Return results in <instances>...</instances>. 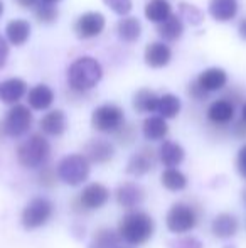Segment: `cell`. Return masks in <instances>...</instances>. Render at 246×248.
Returning <instances> with one entry per match:
<instances>
[{"label":"cell","mask_w":246,"mask_h":248,"mask_svg":"<svg viewBox=\"0 0 246 248\" xmlns=\"http://www.w3.org/2000/svg\"><path fill=\"white\" fill-rule=\"evenodd\" d=\"M155 221L145 211H130L120 219L118 235L128 245H144L154 236Z\"/></svg>","instance_id":"6da1fadb"},{"label":"cell","mask_w":246,"mask_h":248,"mask_svg":"<svg viewBox=\"0 0 246 248\" xmlns=\"http://www.w3.org/2000/svg\"><path fill=\"white\" fill-rule=\"evenodd\" d=\"M103 76L101 64L95 58L83 56L72 61L68 69V83L74 92H86L95 88Z\"/></svg>","instance_id":"7a4b0ae2"},{"label":"cell","mask_w":246,"mask_h":248,"mask_svg":"<svg viewBox=\"0 0 246 248\" xmlns=\"http://www.w3.org/2000/svg\"><path fill=\"white\" fill-rule=\"evenodd\" d=\"M51 154V145L47 139L41 134H32L17 149V160L26 169H37L46 166Z\"/></svg>","instance_id":"3957f363"},{"label":"cell","mask_w":246,"mask_h":248,"mask_svg":"<svg viewBox=\"0 0 246 248\" xmlns=\"http://www.w3.org/2000/svg\"><path fill=\"white\" fill-rule=\"evenodd\" d=\"M89 169L91 166L83 154H71V155L62 157L61 162L58 164V177L64 184L79 186L88 179Z\"/></svg>","instance_id":"277c9868"},{"label":"cell","mask_w":246,"mask_h":248,"mask_svg":"<svg viewBox=\"0 0 246 248\" xmlns=\"http://www.w3.org/2000/svg\"><path fill=\"white\" fill-rule=\"evenodd\" d=\"M197 221H199V213H197L196 206L187 204V202L172 204L165 216V225H167L169 232L175 233V235H184V233L194 230Z\"/></svg>","instance_id":"5b68a950"},{"label":"cell","mask_w":246,"mask_h":248,"mask_svg":"<svg viewBox=\"0 0 246 248\" xmlns=\"http://www.w3.org/2000/svg\"><path fill=\"white\" fill-rule=\"evenodd\" d=\"M125 124V113L118 105L105 103L95 108L91 113V125L95 130L103 134H115Z\"/></svg>","instance_id":"8992f818"},{"label":"cell","mask_w":246,"mask_h":248,"mask_svg":"<svg viewBox=\"0 0 246 248\" xmlns=\"http://www.w3.org/2000/svg\"><path fill=\"white\" fill-rule=\"evenodd\" d=\"M53 211V202L47 198H34L26 204L22 216H20V221H22L26 230L41 228V226H44L51 219Z\"/></svg>","instance_id":"52a82bcc"},{"label":"cell","mask_w":246,"mask_h":248,"mask_svg":"<svg viewBox=\"0 0 246 248\" xmlns=\"http://www.w3.org/2000/svg\"><path fill=\"white\" fill-rule=\"evenodd\" d=\"M30 125H32V111L26 105L17 103L7 113L5 122H3V130H5V135L17 139L27 134Z\"/></svg>","instance_id":"ba28073f"},{"label":"cell","mask_w":246,"mask_h":248,"mask_svg":"<svg viewBox=\"0 0 246 248\" xmlns=\"http://www.w3.org/2000/svg\"><path fill=\"white\" fill-rule=\"evenodd\" d=\"M110 191L101 183H91L86 187H83L79 198L76 202L79 204L81 211H91V209H100L108 202Z\"/></svg>","instance_id":"9c48e42d"},{"label":"cell","mask_w":246,"mask_h":248,"mask_svg":"<svg viewBox=\"0 0 246 248\" xmlns=\"http://www.w3.org/2000/svg\"><path fill=\"white\" fill-rule=\"evenodd\" d=\"M106 19L100 12H86L78 17L74 24V32L78 34L79 39H91L103 32Z\"/></svg>","instance_id":"30bf717a"},{"label":"cell","mask_w":246,"mask_h":248,"mask_svg":"<svg viewBox=\"0 0 246 248\" xmlns=\"http://www.w3.org/2000/svg\"><path fill=\"white\" fill-rule=\"evenodd\" d=\"M155 164H157V152L152 147H142L128 159L127 174L135 177L145 176L154 169Z\"/></svg>","instance_id":"8fae6325"},{"label":"cell","mask_w":246,"mask_h":248,"mask_svg":"<svg viewBox=\"0 0 246 248\" xmlns=\"http://www.w3.org/2000/svg\"><path fill=\"white\" fill-rule=\"evenodd\" d=\"M85 154L83 155L88 159L89 164H106L115 155V147L110 140L105 139H91L85 144Z\"/></svg>","instance_id":"7c38bea8"},{"label":"cell","mask_w":246,"mask_h":248,"mask_svg":"<svg viewBox=\"0 0 246 248\" xmlns=\"http://www.w3.org/2000/svg\"><path fill=\"white\" fill-rule=\"evenodd\" d=\"M115 198L118 206H122L125 209H135L137 206H140L145 199V191L142 186H138L137 183H122L115 191Z\"/></svg>","instance_id":"4fadbf2b"},{"label":"cell","mask_w":246,"mask_h":248,"mask_svg":"<svg viewBox=\"0 0 246 248\" xmlns=\"http://www.w3.org/2000/svg\"><path fill=\"white\" fill-rule=\"evenodd\" d=\"M234 118V105L230 100L221 98L209 105L207 108V120L216 127H226Z\"/></svg>","instance_id":"5bb4252c"},{"label":"cell","mask_w":246,"mask_h":248,"mask_svg":"<svg viewBox=\"0 0 246 248\" xmlns=\"http://www.w3.org/2000/svg\"><path fill=\"white\" fill-rule=\"evenodd\" d=\"M172 59V51L164 41H155V43L147 44L145 47V62L150 68H164L171 62Z\"/></svg>","instance_id":"9a60e30c"},{"label":"cell","mask_w":246,"mask_h":248,"mask_svg":"<svg viewBox=\"0 0 246 248\" xmlns=\"http://www.w3.org/2000/svg\"><path fill=\"white\" fill-rule=\"evenodd\" d=\"M39 127L43 134L51 135V137H61L68 128V118L62 110H51L41 118Z\"/></svg>","instance_id":"2e32d148"},{"label":"cell","mask_w":246,"mask_h":248,"mask_svg":"<svg viewBox=\"0 0 246 248\" xmlns=\"http://www.w3.org/2000/svg\"><path fill=\"white\" fill-rule=\"evenodd\" d=\"M196 81L206 93H213V92H217V90H223L224 86H226L228 75H226V71L221 68H209L201 73Z\"/></svg>","instance_id":"e0dca14e"},{"label":"cell","mask_w":246,"mask_h":248,"mask_svg":"<svg viewBox=\"0 0 246 248\" xmlns=\"http://www.w3.org/2000/svg\"><path fill=\"white\" fill-rule=\"evenodd\" d=\"M27 93V83L20 78H10L0 83V101L7 105H17Z\"/></svg>","instance_id":"ac0fdd59"},{"label":"cell","mask_w":246,"mask_h":248,"mask_svg":"<svg viewBox=\"0 0 246 248\" xmlns=\"http://www.w3.org/2000/svg\"><path fill=\"white\" fill-rule=\"evenodd\" d=\"M54 101V92L44 83H39V85L32 86L27 93V105H29L32 110L43 111L47 110V108L53 105Z\"/></svg>","instance_id":"d6986e66"},{"label":"cell","mask_w":246,"mask_h":248,"mask_svg":"<svg viewBox=\"0 0 246 248\" xmlns=\"http://www.w3.org/2000/svg\"><path fill=\"white\" fill-rule=\"evenodd\" d=\"M240 223H238L236 216L230 215V213H221L211 223V232L217 238H231L238 233Z\"/></svg>","instance_id":"ffe728a7"},{"label":"cell","mask_w":246,"mask_h":248,"mask_svg":"<svg viewBox=\"0 0 246 248\" xmlns=\"http://www.w3.org/2000/svg\"><path fill=\"white\" fill-rule=\"evenodd\" d=\"M5 37L7 43H10L12 46H22L30 37V24L24 19L10 20L5 27Z\"/></svg>","instance_id":"44dd1931"},{"label":"cell","mask_w":246,"mask_h":248,"mask_svg":"<svg viewBox=\"0 0 246 248\" xmlns=\"http://www.w3.org/2000/svg\"><path fill=\"white\" fill-rule=\"evenodd\" d=\"M184 157H186L184 149H182V145L177 144V142L164 140V144L159 149V159H160V162L164 164L167 169L177 167L179 164L184 160Z\"/></svg>","instance_id":"7402d4cb"},{"label":"cell","mask_w":246,"mask_h":248,"mask_svg":"<svg viewBox=\"0 0 246 248\" xmlns=\"http://www.w3.org/2000/svg\"><path fill=\"white\" fill-rule=\"evenodd\" d=\"M207 10L217 22H230L238 14V2L236 0H211Z\"/></svg>","instance_id":"603a6c76"},{"label":"cell","mask_w":246,"mask_h":248,"mask_svg":"<svg viewBox=\"0 0 246 248\" xmlns=\"http://www.w3.org/2000/svg\"><path fill=\"white\" fill-rule=\"evenodd\" d=\"M142 132H144V137L147 139V140L157 142V140L165 139V135H167V132H169V125L162 117L152 115V117L145 118L144 125H142Z\"/></svg>","instance_id":"cb8c5ba5"},{"label":"cell","mask_w":246,"mask_h":248,"mask_svg":"<svg viewBox=\"0 0 246 248\" xmlns=\"http://www.w3.org/2000/svg\"><path fill=\"white\" fill-rule=\"evenodd\" d=\"M116 32L125 43H135L142 36V24L137 17H123L116 26Z\"/></svg>","instance_id":"d4e9b609"},{"label":"cell","mask_w":246,"mask_h":248,"mask_svg":"<svg viewBox=\"0 0 246 248\" xmlns=\"http://www.w3.org/2000/svg\"><path fill=\"white\" fill-rule=\"evenodd\" d=\"M172 16V7L167 0H150L145 5V17L155 24H162Z\"/></svg>","instance_id":"484cf974"},{"label":"cell","mask_w":246,"mask_h":248,"mask_svg":"<svg viewBox=\"0 0 246 248\" xmlns=\"http://www.w3.org/2000/svg\"><path fill=\"white\" fill-rule=\"evenodd\" d=\"M157 105H159V96L152 90L142 88L133 95V108L138 113L157 111Z\"/></svg>","instance_id":"4316f807"},{"label":"cell","mask_w":246,"mask_h":248,"mask_svg":"<svg viewBox=\"0 0 246 248\" xmlns=\"http://www.w3.org/2000/svg\"><path fill=\"white\" fill-rule=\"evenodd\" d=\"M160 183L165 189L172 191V193H177V191L186 189L187 177L182 170L177 169V167H171V169H165L164 172H162Z\"/></svg>","instance_id":"83f0119b"},{"label":"cell","mask_w":246,"mask_h":248,"mask_svg":"<svg viewBox=\"0 0 246 248\" xmlns=\"http://www.w3.org/2000/svg\"><path fill=\"white\" fill-rule=\"evenodd\" d=\"M157 32L164 41H177L184 32V24L177 16H171L167 20L159 24Z\"/></svg>","instance_id":"f1b7e54d"},{"label":"cell","mask_w":246,"mask_h":248,"mask_svg":"<svg viewBox=\"0 0 246 248\" xmlns=\"http://www.w3.org/2000/svg\"><path fill=\"white\" fill-rule=\"evenodd\" d=\"M120 235L118 232H113L112 228H100L95 232L93 240L89 243V248H118L120 245Z\"/></svg>","instance_id":"f546056e"},{"label":"cell","mask_w":246,"mask_h":248,"mask_svg":"<svg viewBox=\"0 0 246 248\" xmlns=\"http://www.w3.org/2000/svg\"><path fill=\"white\" fill-rule=\"evenodd\" d=\"M159 117L165 118H174L181 111V100L172 93H165V95L159 96V105H157Z\"/></svg>","instance_id":"4dcf8cb0"},{"label":"cell","mask_w":246,"mask_h":248,"mask_svg":"<svg viewBox=\"0 0 246 248\" xmlns=\"http://www.w3.org/2000/svg\"><path fill=\"white\" fill-rule=\"evenodd\" d=\"M179 14H181V20H186L190 26H199L204 20V14L199 7L192 5V3L182 2L179 3Z\"/></svg>","instance_id":"1f68e13d"},{"label":"cell","mask_w":246,"mask_h":248,"mask_svg":"<svg viewBox=\"0 0 246 248\" xmlns=\"http://www.w3.org/2000/svg\"><path fill=\"white\" fill-rule=\"evenodd\" d=\"M36 19L41 20L44 24H51L58 19V9L54 7V3H46V2H39L36 5Z\"/></svg>","instance_id":"d6a6232c"},{"label":"cell","mask_w":246,"mask_h":248,"mask_svg":"<svg viewBox=\"0 0 246 248\" xmlns=\"http://www.w3.org/2000/svg\"><path fill=\"white\" fill-rule=\"evenodd\" d=\"M37 179H39V184H43L44 187H53L54 184L58 183L59 177L56 176V170H54L53 166H43L39 170Z\"/></svg>","instance_id":"836d02e7"},{"label":"cell","mask_w":246,"mask_h":248,"mask_svg":"<svg viewBox=\"0 0 246 248\" xmlns=\"http://www.w3.org/2000/svg\"><path fill=\"white\" fill-rule=\"evenodd\" d=\"M103 3H105L108 9H112L115 14H118V16H128L131 10V0H103Z\"/></svg>","instance_id":"e575fe53"},{"label":"cell","mask_w":246,"mask_h":248,"mask_svg":"<svg viewBox=\"0 0 246 248\" xmlns=\"http://www.w3.org/2000/svg\"><path fill=\"white\" fill-rule=\"evenodd\" d=\"M115 137H116V140H118L120 144H123V145L131 144V142H133V139H135V128L131 127V125H125L123 124L122 127L115 132Z\"/></svg>","instance_id":"d590c367"},{"label":"cell","mask_w":246,"mask_h":248,"mask_svg":"<svg viewBox=\"0 0 246 248\" xmlns=\"http://www.w3.org/2000/svg\"><path fill=\"white\" fill-rule=\"evenodd\" d=\"M171 248H203V243L194 236H182L175 242H171Z\"/></svg>","instance_id":"8d00e7d4"},{"label":"cell","mask_w":246,"mask_h":248,"mask_svg":"<svg viewBox=\"0 0 246 248\" xmlns=\"http://www.w3.org/2000/svg\"><path fill=\"white\" fill-rule=\"evenodd\" d=\"M236 167H238V172L241 174V177H243V179H246V144L240 150H238Z\"/></svg>","instance_id":"74e56055"},{"label":"cell","mask_w":246,"mask_h":248,"mask_svg":"<svg viewBox=\"0 0 246 248\" xmlns=\"http://www.w3.org/2000/svg\"><path fill=\"white\" fill-rule=\"evenodd\" d=\"M189 95L192 96L194 100H206L209 93H206L199 85H197V81H194L189 85Z\"/></svg>","instance_id":"f35d334b"},{"label":"cell","mask_w":246,"mask_h":248,"mask_svg":"<svg viewBox=\"0 0 246 248\" xmlns=\"http://www.w3.org/2000/svg\"><path fill=\"white\" fill-rule=\"evenodd\" d=\"M7 58H9V43H7L5 37L0 34V69L5 66Z\"/></svg>","instance_id":"ab89813d"},{"label":"cell","mask_w":246,"mask_h":248,"mask_svg":"<svg viewBox=\"0 0 246 248\" xmlns=\"http://www.w3.org/2000/svg\"><path fill=\"white\" fill-rule=\"evenodd\" d=\"M234 134L241 139L246 137V124H243V122H238V124L234 125Z\"/></svg>","instance_id":"60d3db41"},{"label":"cell","mask_w":246,"mask_h":248,"mask_svg":"<svg viewBox=\"0 0 246 248\" xmlns=\"http://www.w3.org/2000/svg\"><path fill=\"white\" fill-rule=\"evenodd\" d=\"M17 3H19L20 7H26V9H29V7H36L37 5V0H15Z\"/></svg>","instance_id":"b9f144b4"},{"label":"cell","mask_w":246,"mask_h":248,"mask_svg":"<svg viewBox=\"0 0 246 248\" xmlns=\"http://www.w3.org/2000/svg\"><path fill=\"white\" fill-rule=\"evenodd\" d=\"M238 31H240V36L246 41V19H243L240 22V27H238Z\"/></svg>","instance_id":"7bdbcfd3"},{"label":"cell","mask_w":246,"mask_h":248,"mask_svg":"<svg viewBox=\"0 0 246 248\" xmlns=\"http://www.w3.org/2000/svg\"><path fill=\"white\" fill-rule=\"evenodd\" d=\"M241 122L246 124V101L243 103V108H241Z\"/></svg>","instance_id":"ee69618b"},{"label":"cell","mask_w":246,"mask_h":248,"mask_svg":"<svg viewBox=\"0 0 246 248\" xmlns=\"http://www.w3.org/2000/svg\"><path fill=\"white\" fill-rule=\"evenodd\" d=\"M41 2H46V3H56V2H61V0H41Z\"/></svg>","instance_id":"f6af8a7d"},{"label":"cell","mask_w":246,"mask_h":248,"mask_svg":"<svg viewBox=\"0 0 246 248\" xmlns=\"http://www.w3.org/2000/svg\"><path fill=\"white\" fill-rule=\"evenodd\" d=\"M2 16H3V2L0 0V17H2Z\"/></svg>","instance_id":"bcb514c9"},{"label":"cell","mask_w":246,"mask_h":248,"mask_svg":"<svg viewBox=\"0 0 246 248\" xmlns=\"http://www.w3.org/2000/svg\"><path fill=\"white\" fill-rule=\"evenodd\" d=\"M243 199H245V202H246V189H245V193H243Z\"/></svg>","instance_id":"7dc6e473"}]
</instances>
